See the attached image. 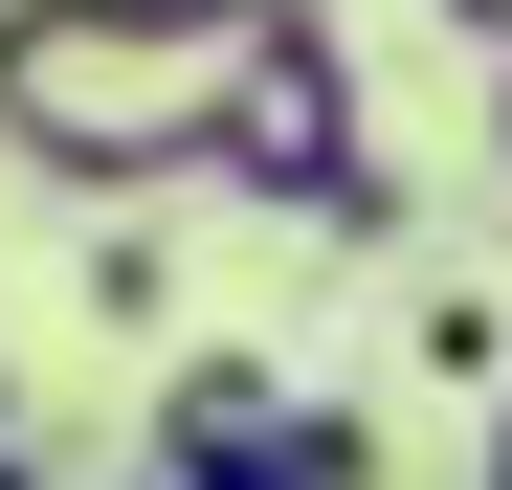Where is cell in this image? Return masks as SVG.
Here are the masks:
<instances>
[{
    "instance_id": "3",
    "label": "cell",
    "mask_w": 512,
    "mask_h": 490,
    "mask_svg": "<svg viewBox=\"0 0 512 490\" xmlns=\"http://www.w3.org/2000/svg\"><path fill=\"white\" fill-rule=\"evenodd\" d=\"M268 424H290V379H268V357H156V446H134V468H179V490H201L223 446H268Z\"/></svg>"
},
{
    "instance_id": "1",
    "label": "cell",
    "mask_w": 512,
    "mask_h": 490,
    "mask_svg": "<svg viewBox=\"0 0 512 490\" xmlns=\"http://www.w3.org/2000/svg\"><path fill=\"white\" fill-rule=\"evenodd\" d=\"M268 0H0V156L67 201H156L201 179V112Z\"/></svg>"
},
{
    "instance_id": "9",
    "label": "cell",
    "mask_w": 512,
    "mask_h": 490,
    "mask_svg": "<svg viewBox=\"0 0 512 490\" xmlns=\"http://www.w3.org/2000/svg\"><path fill=\"white\" fill-rule=\"evenodd\" d=\"M490 156H512V67H490Z\"/></svg>"
},
{
    "instance_id": "11",
    "label": "cell",
    "mask_w": 512,
    "mask_h": 490,
    "mask_svg": "<svg viewBox=\"0 0 512 490\" xmlns=\"http://www.w3.org/2000/svg\"><path fill=\"white\" fill-rule=\"evenodd\" d=\"M134 490H179V468H134Z\"/></svg>"
},
{
    "instance_id": "10",
    "label": "cell",
    "mask_w": 512,
    "mask_h": 490,
    "mask_svg": "<svg viewBox=\"0 0 512 490\" xmlns=\"http://www.w3.org/2000/svg\"><path fill=\"white\" fill-rule=\"evenodd\" d=\"M0 490H45V446H23V468H0Z\"/></svg>"
},
{
    "instance_id": "5",
    "label": "cell",
    "mask_w": 512,
    "mask_h": 490,
    "mask_svg": "<svg viewBox=\"0 0 512 490\" xmlns=\"http://www.w3.org/2000/svg\"><path fill=\"white\" fill-rule=\"evenodd\" d=\"M90 312H112V335H156V312H179V245L112 223V245H90Z\"/></svg>"
},
{
    "instance_id": "6",
    "label": "cell",
    "mask_w": 512,
    "mask_h": 490,
    "mask_svg": "<svg viewBox=\"0 0 512 490\" xmlns=\"http://www.w3.org/2000/svg\"><path fill=\"white\" fill-rule=\"evenodd\" d=\"M446 23H468V45H490V67H512V0H446Z\"/></svg>"
},
{
    "instance_id": "7",
    "label": "cell",
    "mask_w": 512,
    "mask_h": 490,
    "mask_svg": "<svg viewBox=\"0 0 512 490\" xmlns=\"http://www.w3.org/2000/svg\"><path fill=\"white\" fill-rule=\"evenodd\" d=\"M468 490H512V401H490V468H468Z\"/></svg>"
},
{
    "instance_id": "4",
    "label": "cell",
    "mask_w": 512,
    "mask_h": 490,
    "mask_svg": "<svg viewBox=\"0 0 512 490\" xmlns=\"http://www.w3.org/2000/svg\"><path fill=\"white\" fill-rule=\"evenodd\" d=\"M201 490H379V424H357V401H290V424H268V446H223Z\"/></svg>"
},
{
    "instance_id": "2",
    "label": "cell",
    "mask_w": 512,
    "mask_h": 490,
    "mask_svg": "<svg viewBox=\"0 0 512 490\" xmlns=\"http://www.w3.org/2000/svg\"><path fill=\"white\" fill-rule=\"evenodd\" d=\"M201 179L223 201H268L312 245H401V179H379V112H357V45L312 23V0H268L223 67V112H201Z\"/></svg>"
},
{
    "instance_id": "8",
    "label": "cell",
    "mask_w": 512,
    "mask_h": 490,
    "mask_svg": "<svg viewBox=\"0 0 512 490\" xmlns=\"http://www.w3.org/2000/svg\"><path fill=\"white\" fill-rule=\"evenodd\" d=\"M0 468H23V379H0Z\"/></svg>"
}]
</instances>
